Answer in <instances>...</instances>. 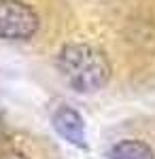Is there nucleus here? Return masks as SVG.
Masks as SVG:
<instances>
[{
  "label": "nucleus",
  "mask_w": 155,
  "mask_h": 159,
  "mask_svg": "<svg viewBox=\"0 0 155 159\" xmlns=\"http://www.w3.org/2000/svg\"><path fill=\"white\" fill-rule=\"evenodd\" d=\"M58 70L66 79V83L81 93H94L102 89L110 79V64L106 55L81 43L66 45L60 51Z\"/></svg>",
  "instance_id": "1"
},
{
  "label": "nucleus",
  "mask_w": 155,
  "mask_h": 159,
  "mask_svg": "<svg viewBox=\"0 0 155 159\" xmlns=\"http://www.w3.org/2000/svg\"><path fill=\"white\" fill-rule=\"evenodd\" d=\"M110 159H155L149 144L140 140H123L110 151Z\"/></svg>",
  "instance_id": "4"
},
{
  "label": "nucleus",
  "mask_w": 155,
  "mask_h": 159,
  "mask_svg": "<svg viewBox=\"0 0 155 159\" xmlns=\"http://www.w3.org/2000/svg\"><path fill=\"white\" fill-rule=\"evenodd\" d=\"M0 159H26V157L19 153H7V155H0Z\"/></svg>",
  "instance_id": "5"
},
{
  "label": "nucleus",
  "mask_w": 155,
  "mask_h": 159,
  "mask_svg": "<svg viewBox=\"0 0 155 159\" xmlns=\"http://www.w3.org/2000/svg\"><path fill=\"white\" fill-rule=\"evenodd\" d=\"M53 127L58 129V134L68 140L74 147L87 148V136H85V125L83 119L79 117V112H74L68 106H62L53 115Z\"/></svg>",
  "instance_id": "3"
},
{
  "label": "nucleus",
  "mask_w": 155,
  "mask_h": 159,
  "mask_svg": "<svg viewBox=\"0 0 155 159\" xmlns=\"http://www.w3.org/2000/svg\"><path fill=\"white\" fill-rule=\"evenodd\" d=\"M38 30V15L21 0H0V38L26 40Z\"/></svg>",
  "instance_id": "2"
}]
</instances>
